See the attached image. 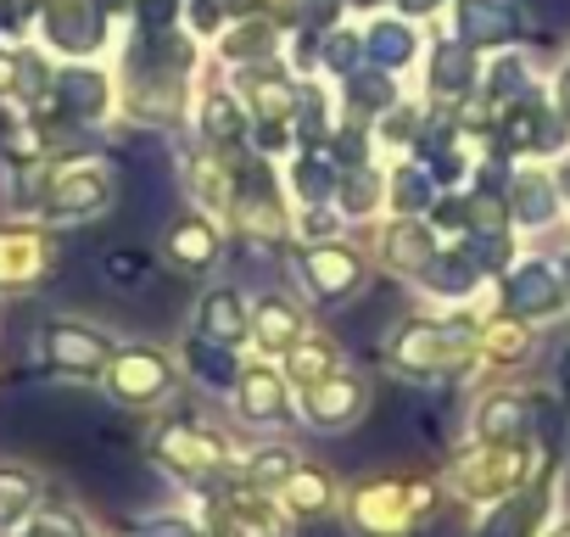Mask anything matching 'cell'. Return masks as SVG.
<instances>
[{
    "label": "cell",
    "instance_id": "6da1fadb",
    "mask_svg": "<svg viewBox=\"0 0 570 537\" xmlns=\"http://www.w3.org/2000/svg\"><path fill=\"white\" fill-rule=\"evenodd\" d=\"M509 309L525 314V320L553 314V309H559V275H553V268H542V263L514 268V281H509Z\"/></svg>",
    "mask_w": 570,
    "mask_h": 537
},
{
    "label": "cell",
    "instance_id": "7a4b0ae2",
    "mask_svg": "<svg viewBox=\"0 0 570 537\" xmlns=\"http://www.w3.org/2000/svg\"><path fill=\"white\" fill-rule=\"evenodd\" d=\"M168 381H174V370H168L157 353H124V359H118V370H112V387H118V398H129V403L157 398Z\"/></svg>",
    "mask_w": 570,
    "mask_h": 537
},
{
    "label": "cell",
    "instance_id": "3957f363",
    "mask_svg": "<svg viewBox=\"0 0 570 537\" xmlns=\"http://www.w3.org/2000/svg\"><path fill=\"white\" fill-rule=\"evenodd\" d=\"M459 29L470 46H498L514 35V12L503 0H459Z\"/></svg>",
    "mask_w": 570,
    "mask_h": 537
},
{
    "label": "cell",
    "instance_id": "277c9868",
    "mask_svg": "<svg viewBox=\"0 0 570 537\" xmlns=\"http://www.w3.org/2000/svg\"><path fill=\"white\" fill-rule=\"evenodd\" d=\"M358 403H364V387H358L353 375H336V381L308 387V420H320V426H342V420H353Z\"/></svg>",
    "mask_w": 570,
    "mask_h": 537
},
{
    "label": "cell",
    "instance_id": "5b68a950",
    "mask_svg": "<svg viewBox=\"0 0 570 537\" xmlns=\"http://www.w3.org/2000/svg\"><path fill=\"white\" fill-rule=\"evenodd\" d=\"M358 257L353 252H342V246H331V252H320L314 257V268H308V286L320 292V297H342V292H353L358 286Z\"/></svg>",
    "mask_w": 570,
    "mask_h": 537
},
{
    "label": "cell",
    "instance_id": "8992f818",
    "mask_svg": "<svg viewBox=\"0 0 570 537\" xmlns=\"http://www.w3.org/2000/svg\"><path fill=\"white\" fill-rule=\"evenodd\" d=\"M470 79H475V57H470V46H442V51H436V68H431V85H436L442 96H464Z\"/></svg>",
    "mask_w": 570,
    "mask_h": 537
},
{
    "label": "cell",
    "instance_id": "52a82bcc",
    "mask_svg": "<svg viewBox=\"0 0 570 537\" xmlns=\"http://www.w3.org/2000/svg\"><path fill=\"white\" fill-rule=\"evenodd\" d=\"M51 353H57L62 364L85 370V364H101V359H107V342H101L96 331H73V325H57V331H51Z\"/></svg>",
    "mask_w": 570,
    "mask_h": 537
},
{
    "label": "cell",
    "instance_id": "ba28073f",
    "mask_svg": "<svg viewBox=\"0 0 570 537\" xmlns=\"http://www.w3.org/2000/svg\"><path fill=\"white\" fill-rule=\"evenodd\" d=\"M202 331H207V336H218V342H235V336L246 331L240 297H235V292H213V297L202 303Z\"/></svg>",
    "mask_w": 570,
    "mask_h": 537
},
{
    "label": "cell",
    "instance_id": "9c48e42d",
    "mask_svg": "<svg viewBox=\"0 0 570 537\" xmlns=\"http://www.w3.org/2000/svg\"><path fill=\"white\" fill-rule=\"evenodd\" d=\"M213 252H218V235H213L207 224L185 218V224L174 230V257H185V275H196V268H207V263H213Z\"/></svg>",
    "mask_w": 570,
    "mask_h": 537
},
{
    "label": "cell",
    "instance_id": "30bf717a",
    "mask_svg": "<svg viewBox=\"0 0 570 537\" xmlns=\"http://www.w3.org/2000/svg\"><path fill=\"white\" fill-rule=\"evenodd\" d=\"M297 331H303V320L292 314V303H279V297H263V303H257V336H263L268 348L297 342Z\"/></svg>",
    "mask_w": 570,
    "mask_h": 537
},
{
    "label": "cell",
    "instance_id": "8fae6325",
    "mask_svg": "<svg viewBox=\"0 0 570 537\" xmlns=\"http://www.w3.org/2000/svg\"><path fill=\"white\" fill-rule=\"evenodd\" d=\"M520 426H525V403L520 398H492L481 409V437L487 442H509V437H520Z\"/></svg>",
    "mask_w": 570,
    "mask_h": 537
},
{
    "label": "cell",
    "instance_id": "7c38bea8",
    "mask_svg": "<svg viewBox=\"0 0 570 537\" xmlns=\"http://www.w3.org/2000/svg\"><path fill=\"white\" fill-rule=\"evenodd\" d=\"M386 252H392L397 268H431V241H425L420 224H403V230L386 241Z\"/></svg>",
    "mask_w": 570,
    "mask_h": 537
},
{
    "label": "cell",
    "instance_id": "4fadbf2b",
    "mask_svg": "<svg viewBox=\"0 0 570 537\" xmlns=\"http://www.w3.org/2000/svg\"><path fill=\"white\" fill-rule=\"evenodd\" d=\"M62 101H68L73 113H101V107H107V85H101L96 74H68V79H62Z\"/></svg>",
    "mask_w": 570,
    "mask_h": 537
},
{
    "label": "cell",
    "instance_id": "5bb4252c",
    "mask_svg": "<svg viewBox=\"0 0 570 537\" xmlns=\"http://www.w3.org/2000/svg\"><path fill=\"white\" fill-rule=\"evenodd\" d=\"M514 207H520V218H525V224H542V218L553 213V185H548V179H520Z\"/></svg>",
    "mask_w": 570,
    "mask_h": 537
},
{
    "label": "cell",
    "instance_id": "9a60e30c",
    "mask_svg": "<svg viewBox=\"0 0 570 537\" xmlns=\"http://www.w3.org/2000/svg\"><path fill=\"white\" fill-rule=\"evenodd\" d=\"M240 403H246V414H274L279 409V381L263 375V370H252L246 387H240Z\"/></svg>",
    "mask_w": 570,
    "mask_h": 537
},
{
    "label": "cell",
    "instance_id": "2e32d148",
    "mask_svg": "<svg viewBox=\"0 0 570 537\" xmlns=\"http://www.w3.org/2000/svg\"><path fill=\"white\" fill-rule=\"evenodd\" d=\"M370 46H375L381 62H409V57H414V35L397 29V23H381V29L370 35Z\"/></svg>",
    "mask_w": 570,
    "mask_h": 537
},
{
    "label": "cell",
    "instance_id": "e0dca14e",
    "mask_svg": "<svg viewBox=\"0 0 570 537\" xmlns=\"http://www.w3.org/2000/svg\"><path fill=\"white\" fill-rule=\"evenodd\" d=\"M292 375H297V381H325V375H331V348H325V342L297 348V353H292Z\"/></svg>",
    "mask_w": 570,
    "mask_h": 537
},
{
    "label": "cell",
    "instance_id": "ac0fdd59",
    "mask_svg": "<svg viewBox=\"0 0 570 537\" xmlns=\"http://www.w3.org/2000/svg\"><path fill=\"white\" fill-rule=\"evenodd\" d=\"M292 504L320 515V509L331 504V481H325V476H292Z\"/></svg>",
    "mask_w": 570,
    "mask_h": 537
},
{
    "label": "cell",
    "instance_id": "d6986e66",
    "mask_svg": "<svg viewBox=\"0 0 570 537\" xmlns=\"http://www.w3.org/2000/svg\"><path fill=\"white\" fill-rule=\"evenodd\" d=\"M235 129H240L235 107H229L224 96H213V101H207V140H235Z\"/></svg>",
    "mask_w": 570,
    "mask_h": 537
},
{
    "label": "cell",
    "instance_id": "ffe728a7",
    "mask_svg": "<svg viewBox=\"0 0 570 537\" xmlns=\"http://www.w3.org/2000/svg\"><path fill=\"white\" fill-rule=\"evenodd\" d=\"M23 504H29V481H23V476H12V470H0V526H7Z\"/></svg>",
    "mask_w": 570,
    "mask_h": 537
},
{
    "label": "cell",
    "instance_id": "44dd1931",
    "mask_svg": "<svg viewBox=\"0 0 570 537\" xmlns=\"http://www.w3.org/2000/svg\"><path fill=\"white\" fill-rule=\"evenodd\" d=\"M297 191H303V196H314V202H320V196H325V191H331V174H325V168H320V163H303V168H297Z\"/></svg>",
    "mask_w": 570,
    "mask_h": 537
},
{
    "label": "cell",
    "instance_id": "7402d4cb",
    "mask_svg": "<svg viewBox=\"0 0 570 537\" xmlns=\"http://www.w3.org/2000/svg\"><path fill=\"white\" fill-rule=\"evenodd\" d=\"M40 537H79L73 515H40Z\"/></svg>",
    "mask_w": 570,
    "mask_h": 537
},
{
    "label": "cell",
    "instance_id": "603a6c76",
    "mask_svg": "<svg viewBox=\"0 0 570 537\" xmlns=\"http://www.w3.org/2000/svg\"><path fill=\"white\" fill-rule=\"evenodd\" d=\"M140 18H146L151 29H163V23L174 18V0H146V7H140Z\"/></svg>",
    "mask_w": 570,
    "mask_h": 537
},
{
    "label": "cell",
    "instance_id": "cb8c5ba5",
    "mask_svg": "<svg viewBox=\"0 0 570 537\" xmlns=\"http://www.w3.org/2000/svg\"><path fill=\"white\" fill-rule=\"evenodd\" d=\"M370 202H375V185H358V179H353V185H347V207H370Z\"/></svg>",
    "mask_w": 570,
    "mask_h": 537
},
{
    "label": "cell",
    "instance_id": "d4e9b609",
    "mask_svg": "<svg viewBox=\"0 0 570 537\" xmlns=\"http://www.w3.org/2000/svg\"><path fill=\"white\" fill-rule=\"evenodd\" d=\"M331 46H336V51H331V62H342V68H347V62H353V40L342 35V40H331Z\"/></svg>",
    "mask_w": 570,
    "mask_h": 537
},
{
    "label": "cell",
    "instance_id": "484cf974",
    "mask_svg": "<svg viewBox=\"0 0 570 537\" xmlns=\"http://www.w3.org/2000/svg\"><path fill=\"white\" fill-rule=\"evenodd\" d=\"M403 7H409V12H431V7H436V0H403Z\"/></svg>",
    "mask_w": 570,
    "mask_h": 537
},
{
    "label": "cell",
    "instance_id": "4316f807",
    "mask_svg": "<svg viewBox=\"0 0 570 537\" xmlns=\"http://www.w3.org/2000/svg\"><path fill=\"white\" fill-rule=\"evenodd\" d=\"M564 381H570V359H564Z\"/></svg>",
    "mask_w": 570,
    "mask_h": 537
},
{
    "label": "cell",
    "instance_id": "83f0119b",
    "mask_svg": "<svg viewBox=\"0 0 570 537\" xmlns=\"http://www.w3.org/2000/svg\"><path fill=\"white\" fill-rule=\"evenodd\" d=\"M358 7H375V0H358Z\"/></svg>",
    "mask_w": 570,
    "mask_h": 537
},
{
    "label": "cell",
    "instance_id": "f1b7e54d",
    "mask_svg": "<svg viewBox=\"0 0 570 537\" xmlns=\"http://www.w3.org/2000/svg\"><path fill=\"white\" fill-rule=\"evenodd\" d=\"M564 537H570V531H564Z\"/></svg>",
    "mask_w": 570,
    "mask_h": 537
}]
</instances>
